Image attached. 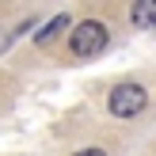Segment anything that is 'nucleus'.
Returning a JSON list of instances; mask_svg holds the SVG:
<instances>
[{
    "mask_svg": "<svg viewBox=\"0 0 156 156\" xmlns=\"http://www.w3.org/2000/svg\"><path fill=\"white\" fill-rule=\"evenodd\" d=\"M107 38H111V34H107V27L99 19H84V23H76L69 46H73L76 57H99V53L107 50Z\"/></svg>",
    "mask_w": 156,
    "mask_h": 156,
    "instance_id": "f257e3e1",
    "label": "nucleus"
},
{
    "mask_svg": "<svg viewBox=\"0 0 156 156\" xmlns=\"http://www.w3.org/2000/svg\"><path fill=\"white\" fill-rule=\"evenodd\" d=\"M145 107H149V91H145L141 84H118V88L107 95V111H111L114 118H133Z\"/></svg>",
    "mask_w": 156,
    "mask_h": 156,
    "instance_id": "f03ea898",
    "label": "nucleus"
},
{
    "mask_svg": "<svg viewBox=\"0 0 156 156\" xmlns=\"http://www.w3.org/2000/svg\"><path fill=\"white\" fill-rule=\"evenodd\" d=\"M129 19L137 23V27H156V0H137L133 8H129Z\"/></svg>",
    "mask_w": 156,
    "mask_h": 156,
    "instance_id": "7ed1b4c3",
    "label": "nucleus"
},
{
    "mask_svg": "<svg viewBox=\"0 0 156 156\" xmlns=\"http://www.w3.org/2000/svg\"><path fill=\"white\" fill-rule=\"evenodd\" d=\"M65 27H69V15H53V19H50V23H46V27L34 34V42H38V46H50V42H53V38H57Z\"/></svg>",
    "mask_w": 156,
    "mask_h": 156,
    "instance_id": "20e7f679",
    "label": "nucleus"
},
{
    "mask_svg": "<svg viewBox=\"0 0 156 156\" xmlns=\"http://www.w3.org/2000/svg\"><path fill=\"white\" fill-rule=\"evenodd\" d=\"M73 156H107L103 149H84V152H73Z\"/></svg>",
    "mask_w": 156,
    "mask_h": 156,
    "instance_id": "39448f33",
    "label": "nucleus"
}]
</instances>
